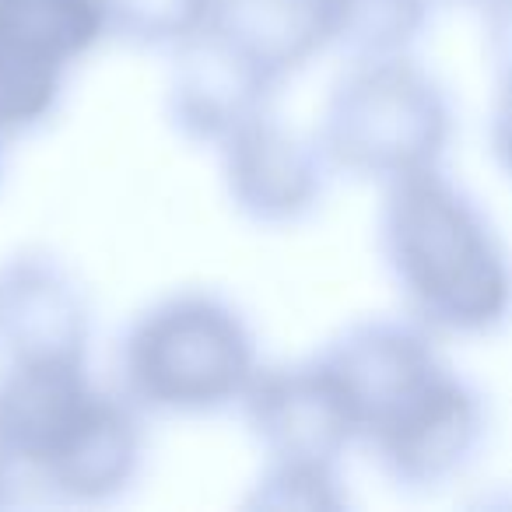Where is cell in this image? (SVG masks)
Segmentation results:
<instances>
[{
	"instance_id": "6da1fadb",
	"label": "cell",
	"mask_w": 512,
	"mask_h": 512,
	"mask_svg": "<svg viewBox=\"0 0 512 512\" xmlns=\"http://www.w3.org/2000/svg\"><path fill=\"white\" fill-rule=\"evenodd\" d=\"M348 393L355 446L393 484L432 491L460 477L488 432L484 397L414 320H362L320 351Z\"/></svg>"
},
{
	"instance_id": "7a4b0ae2",
	"label": "cell",
	"mask_w": 512,
	"mask_h": 512,
	"mask_svg": "<svg viewBox=\"0 0 512 512\" xmlns=\"http://www.w3.org/2000/svg\"><path fill=\"white\" fill-rule=\"evenodd\" d=\"M379 253L407 320L432 337L491 334L509 313L502 242L442 165L383 186Z\"/></svg>"
},
{
	"instance_id": "3957f363",
	"label": "cell",
	"mask_w": 512,
	"mask_h": 512,
	"mask_svg": "<svg viewBox=\"0 0 512 512\" xmlns=\"http://www.w3.org/2000/svg\"><path fill=\"white\" fill-rule=\"evenodd\" d=\"M0 456L15 484L74 505L113 502L144 467L141 411L95 383L88 362L0 369Z\"/></svg>"
},
{
	"instance_id": "277c9868",
	"label": "cell",
	"mask_w": 512,
	"mask_h": 512,
	"mask_svg": "<svg viewBox=\"0 0 512 512\" xmlns=\"http://www.w3.org/2000/svg\"><path fill=\"white\" fill-rule=\"evenodd\" d=\"M260 369L249 320L214 292L151 302L120 337V393L141 414L204 418L239 404Z\"/></svg>"
},
{
	"instance_id": "5b68a950",
	"label": "cell",
	"mask_w": 512,
	"mask_h": 512,
	"mask_svg": "<svg viewBox=\"0 0 512 512\" xmlns=\"http://www.w3.org/2000/svg\"><path fill=\"white\" fill-rule=\"evenodd\" d=\"M449 141L446 92L411 53L351 60L330 85L316 130L330 172L379 186L442 165Z\"/></svg>"
},
{
	"instance_id": "8992f818",
	"label": "cell",
	"mask_w": 512,
	"mask_h": 512,
	"mask_svg": "<svg viewBox=\"0 0 512 512\" xmlns=\"http://www.w3.org/2000/svg\"><path fill=\"white\" fill-rule=\"evenodd\" d=\"M102 39L99 0H0V137L43 127Z\"/></svg>"
},
{
	"instance_id": "52a82bcc",
	"label": "cell",
	"mask_w": 512,
	"mask_h": 512,
	"mask_svg": "<svg viewBox=\"0 0 512 512\" xmlns=\"http://www.w3.org/2000/svg\"><path fill=\"white\" fill-rule=\"evenodd\" d=\"M267 460L337 467L355 446V414L320 355L260 365L235 404Z\"/></svg>"
},
{
	"instance_id": "ba28073f",
	"label": "cell",
	"mask_w": 512,
	"mask_h": 512,
	"mask_svg": "<svg viewBox=\"0 0 512 512\" xmlns=\"http://www.w3.org/2000/svg\"><path fill=\"white\" fill-rule=\"evenodd\" d=\"M214 151L228 200L253 225H299L327 193L330 165L316 137L288 127L274 109L242 123Z\"/></svg>"
},
{
	"instance_id": "9c48e42d",
	"label": "cell",
	"mask_w": 512,
	"mask_h": 512,
	"mask_svg": "<svg viewBox=\"0 0 512 512\" xmlns=\"http://www.w3.org/2000/svg\"><path fill=\"white\" fill-rule=\"evenodd\" d=\"M92 306L81 281L46 249H18L0 264V369L88 362Z\"/></svg>"
},
{
	"instance_id": "30bf717a",
	"label": "cell",
	"mask_w": 512,
	"mask_h": 512,
	"mask_svg": "<svg viewBox=\"0 0 512 512\" xmlns=\"http://www.w3.org/2000/svg\"><path fill=\"white\" fill-rule=\"evenodd\" d=\"M169 53L165 116L186 141L218 148L242 123L274 109L281 85L211 25Z\"/></svg>"
},
{
	"instance_id": "8fae6325",
	"label": "cell",
	"mask_w": 512,
	"mask_h": 512,
	"mask_svg": "<svg viewBox=\"0 0 512 512\" xmlns=\"http://www.w3.org/2000/svg\"><path fill=\"white\" fill-rule=\"evenodd\" d=\"M207 25L278 85L327 50V0H214Z\"/></svg>"
},
{
	"instance_id": "7c38bea8",
	"label": "cell",
	"mask_w": 512,
	"mask_h": 512,
	"mask_svg": "<svg viewBox=\"0 0 512 512\" xmlns=\"http://www.w3.org/2000/svg\"><path fill=\"white\" fill-rule=\"evenodd\" d=\"M428 0H327V46L348 60L397 57L425 32Z\"/></svg>"
},
{
	"instance_id": "4fadbf2b",
	"label": "cell",
	"mask_w": 512,
	"mask_h": 512,
	"mask_svg": "<svg viewBox=\"0 0 512 512\" xmlns=\"http://www.w3.org/2000/svg\"><path fill=\"white\" fill-rule=\"evenodd\" d=\"M106 36L137 50H176L214 15V0H99Z\"/></svg>"
},
{
	"instance_id": "5bb4252c",
	"label": "cell",
	"mask_w": 512,
	"mask_h": 512,
	"mask_svg": "<svg viewBox=\"0 0 512 512\" xmlns=\"http://www.w3.org/2000/svg\"><path fill=\"white\" fill-rule=\"evenodd\" d=\"M348 491L341 488L337 467L323 463H288L267 460L264 474L256 477L249 495L242 498L246 509H295V512H341L348 509Z\"/></svg>"
},
{
	"instance_id": "9a60e30c",
	"label": "cell",
	"mask_w": 512,
	"mask_h": 512,
	"mask_svg": "<svg viewBox=\"0 0 512 512\" xmlns=\"http://www.w3.org/2000/svg\"><path fill=\"white\" fill-rule=\"evenodd\" d=\"M15 477H11V467L4 463V456H0V505H8L11 498H15Z\"/></svg>"
},
{
	"instance_id": "2e32d148",
	"label": "cell",
	"mask_w": 512,
	"mask_h": 512,
	"mask_svg": "<svg viewBox=\"0 0 512 512\" xmlns=\"http://www.w3.org/2000/svg\"><path fill=\"white\" fill-rule=\"evenodd\" d=\"M428 4H491V0H428Z\"/></svg>"
},
{
	"instance_id": "e0dca14e",
	"label": "cell",
	"mask_w": 512,
	"mask_h": 512,
	"mask_svg": "<svg viewBox=\"0 0 512 512\" xmlns=\"http://www.w3.org/2000/svg\"><path fill=\"white\" fill-rule=\"evenodd\" d=\"M0 172H4V137H0Z\"/></svg>"
}]
</instances>
